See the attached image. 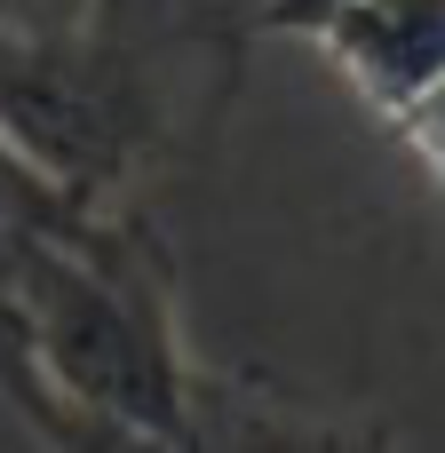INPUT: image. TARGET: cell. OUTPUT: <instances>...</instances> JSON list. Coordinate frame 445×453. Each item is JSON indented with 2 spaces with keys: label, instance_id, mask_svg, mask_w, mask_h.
<instances>
[{
  "label": "cell",
  "instance_id": "obj_2",
  "mask_svg": "<svg viewBox=\"0 0 445 453\" xmlns=\"http://www.w3.org/2000/svg\"><path fill=\"white\" fill-rule=\"evenodd\" d=\"M311 40L382 119L445 80V0H326Z\"/></svg>",
  "mask_w": 445,
  "mask_h": 453
},
{
  "label": "cell",
  "instance_id": "obj_4",
  "mask_svg": "<svg viewBox=\"0 0 445 453\" xmlns=\"http://www.w3.org/2000/svg\"><path fill=\"white\" fill-rule=\"evenodd\" d=\"M390 127H398V135L414 143V159H422V167H430V175L445 183V80L430 88V96H414V104H406V111L390 119Z\"/></svg>",
  "mask_w": 445,
  "mask_h": 453
},
{
  "label": "cell",
  "instance_id": "obj_3",
  "mask_svg": "<svg viewBox=\"0 0 445 453\" xmlns=\"http://www.w3.org/2000/svg\"><path fill=\"white\" fill-rule=\"evenodd\" d=\"M72 191L40 167V159H24L8 135H0V406L16 414L24 406V358H16V279H24V255H32V239L56 223V207H64Z\"/></svg>",
  "mask_w": 445,
  "mask_h": 453
},
{
  "label": "cell",
  "instance_id": "obj_1",
  "mask_svg": "<svg viewBox=\"0 0 445 453\" xmlns=\"http://www.w3.org/2000/svg\"><path fill=\"white\" fill-rule=\"evenodd\" d=\"M255 32L263 0H88L48 40H0V135L80 199H143L215 143Z\"/></svg>",
  "mask_w": 445,
  "mask_h": 453
},
{
  "label": "cell",
  "instance_id": "obj_5",
  "mask_svg": "<svg viewBox=\"0 0 445 453\" xmlns=\"http://www.w3.org/2000/svg\"><path fill=\"white\" fill-rule=\"evenodd\" d=\"M80 16H88V0H0V40H48Z\"/></svg>",
  "mask_w": 445,
  "mask_h": 453
}]
</instances>
